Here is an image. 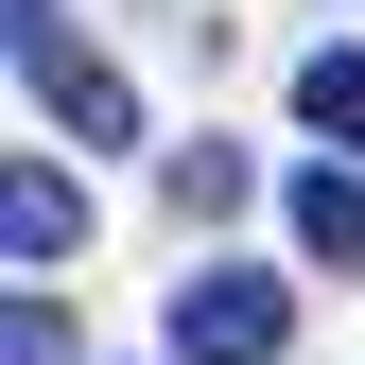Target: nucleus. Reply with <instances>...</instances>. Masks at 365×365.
<instances>
[{
    "label": "nucleus",
    "instance_id": "nucleus-1",
    "mask_svg": "<svg viewBox=\"0 0 365 365\" xmlns=\"http://www.w3.org/2000/svg\"><path fill=\"white\" fill-rule=\"evenodd\" d=\"M296 348V296L244 279V261H209V279H174V365H279Z\"/></svg>",
    "mask_w": 365,
    "mask_h": 365
},
{
    "label": "nucleus",
    "instance_id": "nucleus-5",
    "mask_svg": "<svg viewBox=\"0 0 365 365\" xmlns=\"http://www.w3.org/2000/svg\"><path fill=\"white\" fill-rule=\"evenodd\" d=\"M244 192H261V174H244V140H174V209H192V226H226Z\"/></svg>",
    "mask_w": 365,
    "mask_h": 365
},
{
    "label": "nucleus",
    "instance_id": "nucleus-6",
    "mask_svg": "<svg viewBox=\"0 0 365 365\" xmlns=\"http://www.w3.org/2000/svg\"><path fill=\"white\" fill-rule=\"evenodd\" d=\"M296 122H313V140H348V157H365V53H313V70H296Z\"/></svg>",
    "mask_w": 365,
    "mask_h": 365
},
{
    "label": "nucleus",
    "instance_id": "nucleus-2",
    "mask_svg": "<svg viewBox=\"0 0 365 365\" xmlns=\"http://www.w3.org/2000/svg\"><path fill=\"white\" fill-rule=\"evenodd\" d=\"M279 226H296V261H331V279H365V174H348V157H313L296 192H279Z\"/></svg>",
    "mask_w": 365,
    "mask_h": 365
},
{
    "label": "nucleus",
    "instance_id": "nucleus-7",
    "mask_svg": "<svg viewBox=\"0 0 365 365\" xmlns=\"http://www.w3.org/2000/svg\"><path fill=\"white\" fill-rule=\"evenodd\" d=\"M0 365H70V313H53V279H18V331H0Z\"/></svg>",
    "mask_w": 365,
    "mask_h": 365
},
{
    "label": "nucleus",
    "instance_id": "nucleus-3",
    "mask_svg": "<svg viewBox=\"0 0 365 365\" xmlns=\"http://www.w3.org/2000/svg\"><path fill=\"white\" fill-rule=\"evenodd\" d=\"M0 244H18V279H53V261L87 244V192H70L53 157H18V192H0Z\"/></svg>",
    "mask_w": 365,
    "mask_h": 365
},
{
    "label": "nucleus",
    "instance_id": "nucleus-4",
    "mask_svg": "<svg viewBox=\"0 0 365 365\" xmlns=\"http://www.w3.org/2000/svg\"><path fill=\"white\" fill-rule=\"evenodd\" d=\"M18 70H35V105H70V87H87V35H70V0H18Z\"/></svg>",
    "mask_w": 365,
    "mask_h": 365
}]
</instances>
